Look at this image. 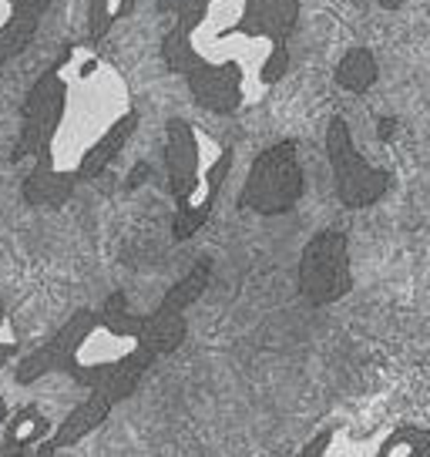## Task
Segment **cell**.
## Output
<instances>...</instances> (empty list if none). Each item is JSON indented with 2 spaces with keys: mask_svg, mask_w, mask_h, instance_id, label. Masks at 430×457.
I'll return each mask as SVG.
<instances>
[{
  "mask_svg": "<svg viewBox=\"0 0 430 457\" xmlns=\"http://www.w3.org/2000/svg\"><path fill=\"white\" fill-rule=\"evenodd\" d=\"M205 286H209V262H195L192 270L178 279V283L161 296L158 306H165V310H178V313H186L192 303L199 300L202 293H205Z\"/></svg>",
  "mask_w": 430,
  "mask_h": 457,
  "instance_id": "16",
  "label": "cell"
},
{
  "mask_svg": "<svg viewBox=\"0 0 430 457\" xmlns=\"http://www.w3.org/2000/svg\"><path fill=\"white\" fill-rule=\"evenodd\" d=\"M327 158H330L333 169L336 199L346 209L376 205L393 186V171L363 158V152L353 142V131H350L346 118H340V114H333L330 125H327Z\"/></svg>",
  "mask_w": 430,
  "mask_h": 457,
  "instance_id": "5",
  "label": "cell"
},
{
  "mask_svg": "<svg viewBox=\"0 0 430 457\" xmlns=\"http://www.w3.org/2000/svg\"><path fill=\"white\" fill-rule=\"evenodd\" d=\"M7 329V306H4V300H0V333Z\"/></svg>",
  "mask_w": 430,
  "mask_h": 457,
  "instance_id": "25",
  "label": "cell"
},
{
  "mask_svg": "<svg viewBox=\"0 0 430 457\" xmlns=\"http://www.w3.org/2000/svg\"><path fill=\"white\" fill-rule=\"evenodd\" d=\"M353 293L350 239L340 228L316 232L300 253V296L310 306H330Z\"/></svg>",
  "mask_w": 430,
  "mask_h": 457,
  "instance_id": "6",
  "label": "cell"
},
{
  "mask_svg": "<svg viewBox=\"0 0 430 457\" xmlns=\"http://www.w3.org/2000/svg\"><path fill=\"white\" fill-rule=\"evenodd\" d=\"M300 24V0H243L239 21L229 24L219 37L236 34L245 41H266L269 47H283Z\"/></svg>",
  "mask_w": 430,
  "mask_h": 457,
  "instance_id": "7",
  "label": "cell"
},
{
  "mask_svg": "<svg viewBox=\"0 0 430 457\" xmlns=\"http://www.w3.org/2000/svg\"><path fill=\"white\" fill-rule=\"evenodd\" d=\"M138 0H87V37L101 41L108 37V30L115 28L121 17L135 11Z\"/></svg>",
  "mask_w": 430,
  "mask_h": 457,
  "instance_id": "17",
  "label": "cell"
},
{
  "mask_svg": "<svg viewBox=\"0 0 430 457\" xmlns=\"http://www.w3.org/2000/svg\"><path fill=\"white\" fill-rule=\"evenodd\" d=\"M215 0H199L175 17L161 41V61L172 74H182L192 101L212 114H236L245 104V68L239 61H212L195 47V30L205 24Z\"/></svg>",
  "mask_w": 430,
  "mask_h": 457,
  "instance_id": "2",
  "label": "cell"
},
{
  "mask_svg": "<svg viewBox=\"0 0 430 457\" xmlns=\"http://www.w3.org/2000/svg\"><path fill=\"white\" fill-rule=\"evenodd\" d=\"M115 403H118L115 394H112L104 384L91 386V394H87V397L74 407L71 414L61 420L58 428L44 437L41 447H37V457H54L58 451H64V447L81 444L91 430H98L101 424L108 420V414L115 411Z\"/></svg>",
  "mask_w": 430,
  "mask_h": 457,
  "instance_id": "8",
  "label": "cell"
},
{
  "mask_svg": "<svg viewBox=\"0 0 430 457\" xmlns=\"http://www.w3.org/2000/svg\"><path fill=\"white\" fill-rule=\"evenodd\" d=\"M74 186H78V179H74L71 171H61L54 165L34 162V169L28 171L21 192H24V202L34 205V209H61L64 202L71 199Z\"/></svg>",
  "mask_w": 430,
  "mask_h": 457,
  "instance_id": "11",
  "label": "cell"
},
{
  "mask_svg": "<svg viewBox=\"0 0 430 457\" xmlns=\"http://www.w3.org/2000/svg\"><path fill=\"white\" fill-rule=\"evenodd\" d=\"M135 129H138V112H135V108H128L125 114H118L115 121L101 131L95 142L87 145L85 155L74 162V175H78V182L98 179L101 171L108 169V165L118 158V152L128 145V138L135 135Z\"/></svg>",
  "mask_w": 430,
  "mask_h": 457,
  "instance_id": "9",
  "label": "cell"
},
{
  "mask_svg": "<svg viewBox=\"0 0 430 457\" xmlns=\"http://www.w3.org/2000/svg\"><path fill=\"white\" fill-rule=\"evenodd\" d=\"M393 129H397V125H393L390 118H384V121H380V138H390V131Z\"/></svg>",
  "mask_w": 430,
  "mask_h": 457,
  "instance_id": "22",
  "label": "cell"
},
{
  "mask_svg": "<svg viewBox=\"0 0 430 457\" xmlns=\"http://www.w3.org/2000/svg\"><path fill=\"white\" fill-rule=\"evenodd\" d=\"M186 333H188L186 313L165 310V306H155L142 323V343L155 353V357H169V353H175V350L186 343Z\"/></svg>",
  "mask_w": 430,
  "mask_h": 457,
  "instance_id": "12",
  "label": "cell"
},
{
  "mask_svg": "<svg viewBox=\"0 0 430 457\" xmlns=\"http://www.w3.org/2000/svg\"><path fill=\"white\" fill-rule=\"evenodd\" d=\"M17 357V340H4L0 343V370Z\"/></svg>",
  "mask_w": 430,
  "mask_h": 457,
  "instance_id": "20",
  "label": "cell"
},
{
  "mask_svg": "<svg viewBox=\"0 0 430 457\" xmlns=\"http://www.w3.org/2000/svg\"><path fill=\"white\" fill-rule=\"evenodd\" d=\"M376 4H380L384 11H401V4H403V0H376Z\"/></svg>",
  "mask_w": 430,
  "mask_h": 457,
  "instance_id": "23",
  "label": "cell"
},
{
  "mask_svg": "<svg viewBox=\"0 0 430 457\" xmlns=\"http://www.w3.org/2000/svg\"><path fill=\"white\" fill-rule=\"evenodd\" d=\"M7 4H11V17L0 24V68L7 61H14L34 41V34L54 0H7Z\"/></svg>",
  "mask_w": 430,
  "mask_h": 457,
  "instance_id": "10",
  "label": "cell"
},
{
  "mask_svg": "<svg viewBox=\"0 0 430 457\" xmlns=\"http://www.w3.org/2000/svg\"><path fill=\"white\" fill-rule=\"evenodd\" d=\"M145 175H148V165H138V169L131 171V179H128V188L142 186V182H145Z\"/></svg>",
  "mask_w": 430,
  "mask_h": 457,
  "instance_id": "21",
  "label": "cell"
},
{
  "mask_svg": "<svg viewBox=\"0 0 430 457\" xmlns=\"http://www.w3.org/2000/svg\"><path fill=\"white\" fill-rule=\"evenodd\" d=\"M195 4H199V0H155L158 14H172V17H178L182 11L195 7Z\"/></svg>",
  "mask_w": 430,
  "mask_h": 457,
  "instance_id": "19",
  "label": "cell"
},
{
  "mask_svg": "<svg viewBox=\"0 0 430 457\" xmlns=\"http://www.w3.org/2000/svg\"><path fill=\"white\" fill-rule=\"evenodd\" d=\"M7 417H11V411H7V400L0 397V424H7Z\"/></svg>",
  "mask_w": 430,
  "mask_h": 457,
  "instance_id": "24",
  "label": "cell"
},
{
  "mask_svg": "<svg viewBox=\"0 0 430 457\" xmlns=\"http://www.w3.org/2000/svg\"><path fill=\"white\" fill-rule=\"evenodd\" d=\"M380 78V64L370 47H350L336 64V85L350 95H367Z\"/></svg>",
  "mask_w": 430,
  "mask_h": 457,
  "instance_id": "14",
  "label": "cell"
},
{
  "mask_svg": "<svg viewBox=\"0 0 430 457\" xmlns=\"http://www.w3.org/2000/svg\"><path fill=\"white\" fill-rule=\"evenodd\" d=\"M51 420L34 407H21L14 417H7V428H4V444H0V457H21L30 444L44 441L51 434Z\"/></svg>",
  "mask_w": 430,
  "mask_h": 457,
  "instance_id": "13",
  "label": "cell"
},
{
  "mask_svg": "<svg viewBox=\"0 0 430 457\" xmlns=\"http://www.w3.org/2000/svg\"><path fill=\"white\" fill-rule=\"evenodd\" d=\"M68 57V51H64ZM64 57H61L54 68L34 81V87L24 98V108H21V135H17V145L11 152V162H44V165H54V138H58V129L64 121V108H68V81H64ZM64 171V169H61ZM74 175V171H71Z\"/></svg>",
  "mask_w": 430,
  "mask_h": 457,
  "instance_id": "4",
  "label": "cell"
},
{
  "mask_svg": "<svg viewBox=\"0 0 430 457\" xmlns=\"http://www.w3.org/2000/svg\"><path fill=\"white\" fill-rule=\"evenodd\" d=\"M306 192V171H302L300 145L286 138V142H276L269 148H262L239 192V209L262 219H273V215H286L296 209V202Z\"/></svg>",
  "mask_w": 430,
  "mask_h": 457,
  "instance_id": "3",
  "label": "cell"
},
{
  "mask_svg": "<svg viewBox=\"0 0 430 457\" xmlns=\"http://www.w3.org/2000/svg\"><path fill=\"white\" fill-rule=\"evenodd\" d=\"M232 158L236 152L229 145L205 138L188 118H169L165 169H169V188L175 199L172 236L178 243L192 239L212 219L219 192L229 179Z\"/></svg>",
  "mask_w": 430,
  "mask_h": 457,
  "instance_id": "1",
  "label": "cell"
},
{
  "mask_svg": "<svg viewBox=\"0 0 430 457\" xmlns=\"http://www.w3.org/2000/svg\"><path fill=\"white\" fill-rule=\"evenodd\" d=\"M333 441H336V434H333V430H319L313 441H310L300 451V457H323V454H327V447H330Z\"/></svg>",
  "mask_w": 430,
  "mask_h": 457,
  "instance_id": "18",
  "label": "cell"
},
{
  "mask_svg": "<svg viewBox=\"0 0 430 457\" xmlns=\"http://www.w3.org/2000/svg\"><path fill=\"white\" fill-rule=\"evenodd\" d=\"M430 454V430L417 424L387 430L380 441L373 444L367 457H427Z\"/></svg>",
  "mask_w": 430,
  "mask_h": 457,
  "instance_id": "15",
  "label": "cell"
}]
</instances>
